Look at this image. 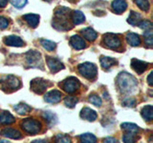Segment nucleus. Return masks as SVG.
<instances>
[{
    "label": "nucleus",
    "instance_id": "obj_1",
    "mask_svg": "<svg viewBox=\"0 0 153 143\" xmlns=\"http://www.w3.org/2000/svg\"><path fill=\"white\" fill-rule=\"evenodd\" d=\"M137 80L133 75L130 74H127L126 72L120 73L117 77V86L120 90V92L123 94L131 93L135 91L137 88Z\"/></svg>",
    "mask_w": 153,
    "mask_h": 143
},
{
    "label": "nucleus",
    "instance_id": "obj_2",
    "mask_svg": "<svg viewBox=\"0 0 153 143\" xmlns=\"http://www.w3.org/2000/svg\"><path fill=\"white\" fill-rule=\"evenodd\" d=\"M70 9L65 7H59L56 10V19L53 22V26L59 31H67L70 29V25L67 21V14L69 13Z\"/></svg>",
    "mask_w": 153,
    "mask_h": 143
},
{
    "label": "nucleus",
    "instance_id": "obj_3",
    "mask_svg": "<svg viewBox=\"0 0 153 143\" xmlns=\"http://www.w3.org/2000/svg\"><path fill=\"white\" fill-rule=\"evenodd\" d=\"M0 86L5 92H12L20 87V81L14 75H5L0 78Z\"/></svg>",
    "mask_w": 153,
    "mask_h": 143
},
{
    "label": "nucleus",
    "instance_id": "obj_4",
    "mask_svg": "<svg viewBox=\"0 0 153 143\" xmlns=\"http://www.w3.org/2000/svg\"><path fill=\"white\" fill-rule=\"evenodd\" d=\"M79 74L87 79H94L97 76L98 69L97 66L90 62H85L79 66Z\"/></svg>",
    "mask_w": 153,
    "mask_h": 143
},
{
    "label": "nucleus",
    "instance_id": "obj_5",
    "mask_svg": "<svg viewBox=\"0 0 153 143\" xmlns=\"http://www.w3.org/2000/svg\"><path fill=\"white\" fill-rule=\"evenodd\" d=\"M22 129L26 133H30V135H36L40 131H41V123L36 120V119H33V118H27L25 119L22 124Z\"/></svg>",
    "mask_w": 153,
    "mask_h": 143
},
{
    "label": "nucleus",
    "instance_id": "obj_6",
    "mask_svg": "<svg viewBox=\"0 0 153 143\" xmlns=\"http://www.w3.org/2000/svg\"><path fill=\"white\" fill-rule=\"evenodd\" d=\"M61 88L63 89L66 93L68 94H74L75 92H76L79 87H80V83L79 79L76 77H74V76H70V77L66 78L62 84H60Z\"/></svg>",
    "mask_w": 153,
    "mask_h": 143
},
{
    "label": "nucleus",
    "instance_id": "obj_7",
    "mask_svg": "<svg viewBox=\"0 0 153 143\" xmlns=\"http://www.w3.org/2000/svg\"><path fill=\"white\" fill-rule=\"evenodd\" d=\"M26 60L30 67L33 68H41L42 69V58L41 55L36 51H29L26 54Z\"/></svg>",
    "mask_w": 153,
    "mask_h": 143
},
{
    "label": "nucleus",
    "instance_id": "obj_8",
    "mask_svg": "<svg viewBox=\"0 0 153 143\" xmlns=\"http://www.w3.org/2000/svg\"><path fill=\"white\" fill-rule=\"evenodd\" d=\"M103 43L109 49H119L122 45V41L120 39V37L113 33H106L103 36Z\"/></svg>",
    "mask_w": 153,
    "mask_h": 143
},
{
    "label": "nucleus",
    "instance_id": "obj_9",
    "mask_svg": "<svg viewBox=\"0 0 153 143\" xmlns=\"http://www.w3.org/2000/svg\"><path fill=\"white\" fill-rule=\"evenodd\" d=\"M49 84L47 81L42 78H35L31 81V89L33 93L37 94H42L47 90Z\"/></svg>",
    "mask_w": 153,
    "mask_h": 143
},
{
    "label": "nucleus",
    "instance_id": "obj_10",
    "mask_svg": "<svg viewBox=\"0 0 153 143\" xmlns=\"http://www.w3.org/2000/svg\"><path fill=\"white\" fill-rule=\"evenodd\" d=\"M47 65L52 73H57V72H59L60 70L64 69L63 63H62L59 59L56 58V57H48Z\"/></svg>",
    "mask_w": 153,
    "mask_h": 143
},
{
    "label": "nucleus",
    "instance_id": "obj_11",
    "mask_svg": "<svg viewBox=\"0 0 153 143\" xmlns=\"http://www.w3.org/2000/svg\"><path fill=\"white\" fill-rule=\"evenodd\" d=\"M0 133H1V136L8 138H12V139H21L23 136L20 132L13 128H4Z\"/></svg>",
    "mask_w": 153,
    "mask_h": 143
},
{
    "label": "nucleus",
    "instance_id": "obj_12",
    "mask_svg": "<svg viewBox=\"0 0 153 143\" xmlns=\"http://www.w3.org/2000/svg\"><path fill=\"white\" fill-rule=\"evenodd\" d=\"M62 97V93L57 90H53L51 92L47 93L45 94V101L48 103H57L61 100Z\"/></svg>",
    "mask_w": 153,
    "mask_h": 143
},
{
    "label": "nucleus",
    "instance_id": "obj_13",
    "mask_svg": "<svg viewBox=\"0 0 153 143\" xmlns=\"http://www.w3.org/2000/svg\"><path fill=\"white\" fill-rule=\"evenodd\" d=\"M4 43L8 46L12 47H22L24 46V42L20 37L17 35H9L4 38Z\"/></svg>",
    "mask_w": 153,
    "mask_h": 143
},
{
    "label": "nucleus",
    "instance_id": "obj_14",
    "mask_svg": "<svg viewBox=\"0 0 153 143\" xmlns=\"http://www.w3.org/2000/svg\"><path fill=\"white\" fill-rule=\"evenodd\" d=\"M80 117L83 119H86V120H88V121H95L98 117V114L94 110L90 109L88 107H85L81 110Z\"/></svg>",
    "mask_w": 153,
    "mask_h": 143
},
{
    "label": "nucleus",
    "instance_id": "obj_15",
    "mask_svg": "<svg viewBox=\"0 0 153 143\" xmlns=\"http://www.w3.org/2000/svg\"><path fill=\"white\" fill-rule=\"evenodd\" d=\"M147 65L148 64L146 63V62H143L142 60H138L136 58L132 59V61H131V67H132V69L135 71L137 74H143V72L146 70Z\"/></svg>",
    "mask_w": 153,
    "mask_h": 143
},
{
    "label": "nucleus",
    "instance_id": "obj_16",
    "mask_svg": "<svg viewBox=\"0 0 153 143\" xmlns=\"http://www.w3.org/2000/svg\"><path fill=\"white\" fill-rule=\"evenodd\" d=\"M70 44L76 50H82L86 47L84 40L79 35H73L70 38Z\"/></svg>",
    "mask_w": 153,
    "mask_h": 143
},
{
    "label": "nucleus",
    "instance_id": "obj_17",
    "mask_svg": "<svg viewBox=\"0 0 153 143\" xmlns=\"http://www.w3.org/2000/svg\"><path fill=\"white\" fill-rule=\"evenodd\" d=\"M16 121L13 116L9 112H2L0 114V125H10Z\"/></svg>",
    "mask_w": 153,
    "mask_h": 143
},
{
    "label": "nucleus",
    "instance_id": "obj_18",
    "mask_svg": "<svg viewBox=\"0 0 153 143\" xmlns=\"http://www.w3.org/2000/svg\"><path fill=\"white\" fill-rule=\"evenodd\" d=\"M127 3L124 0H115L112 3V9L116 13H122L126 10Z\"/></svg>",
    "mask_w": 153,
    "mask_h": 143
},
{
    "label": "nucleus",
    "instance_id": "obj_19",
    "mask_svg": "<svg viewBox=\"0 0 153 143\" xmlns=\"http://www.w3.org/2000/svg\"><path fill=\"white\" fill-rule=\"evenodd\" d=\"M23 18L29 24V26H31L32 28H36L38 25V23H39V15H37V14H33V13L25 14Z\"/></svg>",
    "mask_w": 153,
    "mask_h": 143
},
{
    "label": "nucleus",
    "instance_id": "obj_20",
    "mask_svg": "<svg viewBox=\"0 0 153 143\" xmlns=\"http://www.w3.org/2000/svg\"><path fill=\"white\" fill-rule=\"evenodd\" d=\"M13 109H14V111L18 114H20V116H25V114H29L32 111V107L25 103H19L16 105V106L13 107Z\"/></svg>",
    "mask_w": 153,
    "mask_h": 143
},
{
    "label": "nucleus",
    "instance_id": "obj_21",
    "mask_svg": "<svg viewBox=\"0 0 153 143\" xmlns=\"http://www.w3.org/2000/svg\"><path fill=\"white\" fill-rule=\"evenodd\" d=\"M81 33H82L83 37L86 38L88 41H95L98 37L97 32H96L92 28H89V27L83 29V30L81 31Z\"/></svg>",
    "mask_w": 153,
    "mask_h": 143
},
{
    "label": "nucleus",
    "instance_id": "obj_22",
    "mask_svg": "<svg viewBox=\"0 0 153 143\" xmlns=\"http://www.w3.org/2000/svg\"><path fill=\"white\" fill-rule=\"evenodd\" d=\"M126 40L129 45H131L133 47H137L141 44V39L140 36L134 32H128L126 35Z\"/></svg>",
    "mask_w": 153,
    "mask_h": 143
},
{
    "label": "nucleus",
    "instance_id": "obj_23",
    "mask_svg": "<svg viewBox=\"0 0 153 143\" xmlns=\"http://www.w3.org/2000/svg\"><path fill=\"white\" fill-rule=\"evenodd\" d=\"M142 116L146 121H151L153 119V107L151 105H146L142 109Z\"/></svg>",
    "mask_w": 153,
    "mask_h": 143
},
{
    "label": "nucleus",
    "instance_id": "obj_24",
    "mask_svg": "<svg viewBox=\"0 0 153 143\" xmlns=\"http://www.w3.org/2000/svg\"><path fill=\"white\" fill-rule=\"evenodd\" d=\"M117 62L114 58L112 57H108V56H102V58H100V65L103 69H109L111 68L113 65L116 64Z\"/></svg>",
    "mask_w": 153,
    "mask_h": 143
},
{
    "label": "nucleus",
    "instance_id": "obj_25",
    "mask_svg": "<svg viewBox=\"0 0 153 143\" xmlns=\"http://www.w3.org/2000/svg\"><path fill=\"white\" fill-rule=\"evenodd\" d=\"M72 20L75 25H79V24L83 23L85 21L84 14L79 11H75L72 13Z\"/></svg>",
    "mask_w": 153,
    "mask_h": 143
},
{
    "label": "nucleus",
    "instance_id": "obj_26",
    "mask_svg": "<svg viewBox=\"0 0 153 143\" xmlns=\"http://www.w3.org/2000/svg\"><path fill=\"white\" fill-rule=\"evenodd\" d=\"M43 117H44V119L48 122L49 125H55L57 121V118L56 116V114H53L50 111H46V112L43 113Z\"/></svg>",
    "mask_w": 153,
    "mask_h": 143
},
{
    "label": "nucleus",
    "instance_id": "obj_27",
    "mask_svg": "<svg viewBox=\"0 0 153 143\" xmlns=\"http://www.w3.org/2000/svg\"><path fill=\"white\" fill-rule=\"evenodd\" d=\"M141 18H142L141 14H139L136 12H131L130 15L128 17L127 22L132 26H136V25H138V23L141 21Z\"/></svg>",
    "mask_w": 153,
    "mask_h": 143
},
{
    "label": "nucleus",
    "instance_id": "obj_28",
    "mask_svg": "<svg viewBox=\"0 0 153 143\" xmlns=\"http://www.w3.org/2000/svg\"><path fill=\"white\" fill-rule=\"evenodd\" d=\"M81 142L84 143H95L97 142V137L92 133H83L79 136Z\"/></svg>",
    "mask_w": 153,
    "mask_h": 143
},
{
    "label": "nucleus",
    "instance_id": "obj_29",
    "mask_svg": "<svg viewBox=\"0 0 153 143\" xmlns=\"http://www.w3.org/2000/svg\"><path fill=\"white\" fill-rule=\"evenodd\" d=\"M40 43H41V45L42 47L44 48L45 50L47 51H54L56 49V44L55 42H53L51 40H46V39H41L40 40Z\"/></svg>",
    "mask_w": 153,
    "mask_h": 143
},
{
    "label": "nucleus",
    "instance_id": "obj_30",
    "mask_svg": "<svg viewBox=\"0 0 153 143\" xmlns=\"http://www.w3.org/2000/svg\"><path fill=\"white\" fill-rule=\"evenodd\" d=\"M122 128L127 132H132V133H137L139 131V127L136 124H133V123H123Z\"/></svg>",
    "mask_w": 153,
    "mask_h": 143
},
{
    "label": "nucleus",
    "instance_id": "obj_31",
    "mask_svg": "<svg viewBox=\"0 0 153 143\" xmlns=\"http://www.w3.org/2000/svg\"><path fill=\"white\" fill-rule=\"evenodd\" d=\"M134 2L137 4V6L140 8L142 11H148V9H149V2H148V0H133Z\"/></svg>",
    "mask_w": 153,
    "mask_h": 143
},
{
    "label": "nucleus",
    "instance_id": "obj_32",
    "mask_svg": "<svg viewBox=\"0 0 153 143\" xmlns=\"http://www.w3.org/2000/svg\"><path fill=\"white\" fill-rule=\"evenodd\" d=\"M78 101L79 100L76 97H67L64 99V104L69 108H74L76 106V104L78 103Z\"/></svg>",
    "mask_w": 153,
    "mask_h": 143
},
{
    "label": "nucleus",
    "instance_id": "obj_33",
    "mask_svg": "<svg viewBox=\"0 0 153 143\" xmlns=\"http://www.w3.org/2000/svg\"><path fill=\"white\" fill-rule=\"evenodd\" d=\"M136 139H137V136L135 135V133H132V132H128L123 137V140L124 142H135Z\"/></svg>",
    "mask_w": 153,
    "mask_h": 143
},
{
    "label": "nucleus",
    "instance_id": "obj_34",
    "mask_svg": "<svg viewBox=\"0 0 153 143\" xmlns=\"http://www.w3.org/2000/svg\"><path fill=\"white\" fill-rule=\"evenodd\" d=\"M89 101L92 104H94L95 106H98V107L102 106V99L100 98L99 95L95 94H91L90 97H89Z\"/></svg>",
    "mask_w": 153,
    "mask_h": 143
},
{
    "label": "nucleus",
    "instance_id": "obj_35",
    "mask_svg": "<svg viewBox=\"0 0 153 143\" xmlns=\"http://www.w3.org/2000/svg\"><path fill=\"white\" fill-rule=\"evenodd\" d=\"M145 37H146V43L148 45V47H151L152 44H153L151 29H149V30H146V32H145Z\"/></svg>",
    "mask_w": 153,
    "mask_h": 143
},
{
    "label": "nucleus",
    "instance_id": "obj_36",
    "mask_svg": "<svg viewBox=\"0 0 153 143\" xmlns=\"http://www.w3.org/2000/svg\"><path fill=\"white\" fill-rule=\"evenodd\" d=\"M138 26L141 29H146V30H149L152 28V23L148 20H142L138 23Z\"/></svg>",
    "mask_w": 153,
    "mask_h": 143
},
{
    "label": "nucleus",
    "instance_id": "obj_37",
    "mask_svg": "<svg viewBox=\"0 0 153 143\" xmlns=\"http://www.w3.org/2000/svg\"><path fill=\"white\" fill-rule=\"evenodd\" d=\"M11 2L16 8L21 9L25 6V4L27 3V0H11Z\"/></svg>",
    "mask_w": 153,
    "mask_h": 143
},
{
    "label": "nucleus",
    "instance_id": "obj_38",
    "mask_svg": "<svg viewBox=\"0 0 153 143\" xmlns=\"http://www.w3.org/2000/svg\"><path fill=\"white\" fill-rule=\"evenodd\" d=\"M56 142H63V143H69L71 142V139L67 136H64V135H57L55 138Z\"/></svg>",
    "mask_w": 153,
    "mask_h": 143
},
{
    "label": "nucleus",
    "instance_id": "obj_39",
    "mask_svg": "<svg viewBox=\"0 0 153 143\" xmlns=\"http://www.w3.org/2000/svg\"><path fill=\"white\" fill-rule=\"evenodd\" d=\"M123 104L126 107H134L136 104V101H135V99H133V98H127L123 102Z\"/></svg>",
    "mask_w": 153,
    "mask_h": 143
},
{
    "label": "nucleus",
    "instance_id": "obj_40",
    "mask_svg": "<svg viewBox=\"0 0 153 143\" xmlns=\"http://www.w3.org/2000/svg\"><path fill=\"white\" fill-rule=\"evenodd\" d=\"M9 26V21L7 18L0 16V29H6Z\"/></svg>",
    "mask_w": 153,
    "mask_h": 143
},
{
    "label": "nucleus",
    "instance_id": "obj_41",
    "mask_svg": "<svg viewBox=\"0 0 153 143\" xmlns=\"http://www.w3.org/2000/svg\"><path fill=\"white\" fill-rule=\"evenodd\" d=\"M152 75H153V72H150L149 75L147 76V82H148V84H149L150 86H152V84H153V82H152Z\"/></svg>",
    "mask_w": 153,
    "mask_h": 143
},
{
    "label": "nucleus",
    "instance_id": "obj_42",
    "mask_svg": "<svg viewBox=\"0 0 153 143\" xmlns=\"http://www.w3.org/2000/svg\"><path fill=\"white\" fill-rule=\"evenodd\" d=\"M7 4H8V0H0V8L6 7Z\"/></svg>",
    "mask_w": 153,
    "mask_h": 143
},
{
    "label": "nucleus",
    "instance_id": "obj_43",
    "mask_svg": "<svg viewBox=\"0 0 153 143\" xmlns=\"http://www.w3.org/2000/svg\"><path fill=\"white\" fill-rule=\"evenodd\" d=\"M105 142H117V139L116 138H113V137H107L104 139Z\"/></svg>",
    "mask_w": 153,
    "mask_h": 143
},
{
    "label": "nucleus",
    "instance_id": "obj_44",
    "mask_svg": "<svg viewBox=\"0 0 153 143\" xmlns=\"http://www.w3.org/2000/svg\"><path fill=\"white\" fill-rule=\"evenodd\" d=\"M46 1H48V2H50V1H51V0H46Z\"/></svg>",
    "mask_w": 153,
    "mask_h": 143
}]
</instances>
